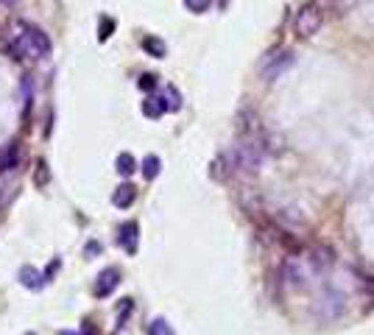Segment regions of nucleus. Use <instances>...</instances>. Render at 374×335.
Segmentation results:
<instances>
[{
    "label": "nucleus",
    "instance_id": "20e7f679",
    "mask_svg": "<svg viewBox=\"0 0 374 335\" xmlns=\"http://www.w3.org/2000/svg\"><path fill=\"white\" fill-rule=\"evenodd\" d=\"M118 285H120V268L109 265V268H104V271L98 274L95 296H98V299H106V296H112V291H115Z\"/></svg>",
    "mask_w": 374,
    "mask_h": 335
},
{
    "label": "nucleus",
    "instance_id": "0eeeda50",
    "mask_svg": "<svg viewBox=\"0 0 374 335\" xmlns=\"http://www.w3.org/2000/svg\"><path fill=\"white\" fill-rule=\"evenodd\" d=\"M45 283H48V280H45V274H39L34 265H23V268H20V285H23V288H28V291H39Z\"/></svg>",
    "mask_w": 374,
    "mask_h": 335
},
{
    "label": "nucleus",
    "instance_id": "39448f33",
    "mask_svg": "<svg viewBox=\"0 0 374 335\" xmlns=\"http://www.w3.org/2000/svg\"><path fill=\"white\" fill-rule=\"evenodd\" d=\"M137 238H140V227L134 221H126L120 227V232H118V246H123L129 254H134L137 251Z\"/></svg>",
    "mask_w": 374,
    "mask_h": 335
},
{
    "label": "nucleus",
    "instance_id": "1a4fd4ad",
    "mask_svg": "<svg viewBox=\"0 0 374 335\" xmlns=\"http://www.w3.org/2000/svg\"><path fill=\"white\" fill-rule=\"evenodd\" d=\"M142 48L151 53L154 59H165L168 56V45L162 39H157V37H142Z\"/></svg>",
    "mask_w": 374,
    "mask_h": 335
},
{
    "label": "nucleus",
    "instance_id": "412c9836",
    "mask_svg": "<svg viewBox=\"0 0 374 335\" xmlns=\"http://www.w3.org/2000/svg\"><path fill=\"white\" fill-rule=\"evenodd\" d=\"M59 335H84V332H76V329H62Z\"/></svg>",
    "mask_w": 374,
    "mask_h": 335
},
{
    "label": "nucleus",
    "instance_id": "ddd939ff",
    "mask_svg": "<svg viewBox=\"0 0 374 335\" xmlns=\"http://www.w3.org/2000/svg\"><path fill=\"white\" fill-rule=\"evenodd\" d=\"M148 335H176V332H174L168 318H154L151 324H148Z\"/></svg>",
    "mask_w": 374,
    "mask_h": 335
},
{
    "label": "nucleus",
    "instance_id": "f03ea898",
    "mask_svg": "<svg viewBox=\"0 0 374 335\" xmlns=\"http://www.w3.org/2000/svg\"><path fill=\"white\" fill-rule=\"evenodd\" d=\"M321 26H324V15H321V9L316 3H305L302 9L296 12V17H293V34L299 39L316 37L321 31Z\"/></svg>",
    "mask_w": 374,
    "mask_h": 335
},
{
    "label": "nucleus",
    "instance_id": "a211bd4d",
    "mask_svg": "<svg viewBox=\"0 0 374 335\" xmlns=\"http://www.w3.org/2000/svg\"><path fill=\"white\" fill-rule=\"evenodd\" d=\"M56 268H59V260H56V262H50V265H48V271H45V280H50V277H53V274H56Z\"/></svg>",
    "mask_w": 374,
    "mask_h": 335
},
{
    "label": "nucleus",
    "instance_id": "7ed1b4c3",
    "mask_svg": "<svg viewBox=\"0 0 374 335\" xmlns=\"http://www.w3.org/2000/svg\"><path fill=\"white\" fill-rule=\"evenodd\" d=\"M290 64H293V53H290L288 48H277V50H271V53L263 59L260 76H263L265 82H277Z\"/></svg>",
    "mask_w": 374,
    "mask_h": 335
},
{
    "label": "nucleus",
    "instance_id": "4468645a",
    "mask_svg": "<svg viewBox=\"0 0 374 335\" xmlns=\"http://www.w3.org/2000/svg\"><path fill=\"white\" fill-rule=\"evenodd\" d=\"M165 106H168V112H179V106H182V98H179V90L176 87H165Z\"/></svg>",
    "mask_w": 374,
    "mask_h": 335
},
{
    "label": "nucleus",
    "instance_id": "9b49d317",
    "mask_svg": "<svg viewBox=\"0 0 374 335\" xmlns=\"http://www.w3.org/2000/svg\"><path fill=\"white\" fill-rule=\"evenodd\" d=\"M17 160H20L17 146L3 149V151H0V171H12V168H17Z\"/></svg>",
    "mask_w": 374,
    "mask_h": 335
},
{
    "label": "nucleus",
    "instance_id": "f8f14e48",
    "mask_svg": "<svg viewBox=\"0 0 374 335\" xmlns=\"http://www.w3.org/2000/svg\"><path fill=\"white\" fill-rule=\"evenodd\" d=\"M160 168H162V162H160V157H154V154H148V157L142 160V176H145V179H157V176H160Z\"/></svg>",
    "mask_w": 374,
    "mask_h": 335
},
{
    "label": "nucleus",
    "instance_id": "dca6fc26",
    "mask_svg": "<svg viewBox=\"0 0 374 335\" xmlns=\"http://www.w3.org/2000/svg\"><path fill=\"white\" fill-rule=\"evenodd\" d=\"M137 87H140V90H145V93L157 90V76H154V73H142V76H140V82H137Z\"/></svg>",
    "mask_w": 374,
    "mask_h": 335
},
{
    "label": "nucleus",
    "instance_id": "aec40b11",
    "mask_svg": "<svg viewBox=\"0 0 374 335\" xmlns=\"http://www.w3.org/2000/svg\"><path fill=\"white\" fill-rule=\"evenodd\" d=\"M366 291L374 296V277H368V280H366Z\"/></svg>",
    "mask_w": 374,
    "mask_h": 335
},
{
    "label": "nucleus",
    "instance_id": "2eb2a0df",
    "mask_svg": "<svg viewBox=\"0 0 374 335\" xmlns=\"http://www.w3.org/2000/svg\"><path fill=\"white\" fill-rule=\"evenodd\" d=\"M185 9L193 15H204L212 9V0H185Z\"/></svg>",
    "mask_w": 374,
    "mask_h": 335
},
{
    "label": "nucleus",
    "instance_id": "6ab92c4d",
    "mask_svg": "<svg viewBox=\"0 0 374 335\" xmlns=\"http://www.w3.org/2000/svg\"><path fill=\"white\" fill-rule=\"evenodd\" d=\"M109 31H112V20H104V31H101V39H106V37H109Z\"/></svg>",
    "mask_w": 374,
    "mask_h": 335
},
{
    "label": "nucleus",
    "instance_id": "6e6552de",
    "mask_svg": "<svg viewBox=\"0 0 374 335\" xmlns=\"http://www.w3.org/2000/svg\"><path fill=\"white\" fill-rule=\"evenodd\" d=\"M165 112H168V106H165V98L148 95V98L142 101V115H145V117H160V115H165Z\"/></svg>",
    "mask_w": 374,
    "mask_h": 335
},
{
    "label": "nucleus",
    "instance_id": "423d86ee",
    "mask_svg": "<svg viewBox=\"0 0 374 335\" xmlns=\"http://www.w3.org/2000/svg\"><path fill=\"white\" fill-rule=\"evenodd\" d=\"M134 198H137V187L129 184V182H123V184H118V190L112 193V204L120 207V210H126V207L134 204Z\"/></svg>",
    "mask_w": 374,
    "mask_h": 335
},
{
    "label": "nucleus",
    "instance_id": "4be33fe9",
    "mask_svg": "<svg viewBox=\"0 0 374 335\" xmlns=\"http://www.w3.org/2000/svg\"><path fill=\"white\" fill-rule=\"evenodd\" d=\"M17 0H0V6H15Z\"/></svg>",
    "mask_w": 374,
    "mask_h": 335
},
{
    "label": "nucleus",
    "instance_id": "5701e85b",
    "mask_svg": "<svg viewBox=\"0 0 374 335\" xmlns=\"http://www.w3.org/2000/svg\"><path fill=\"white\" fill-rule=\"evenodd\" d=\"M338 3H344V0H338Z\"/></svg>",
    "mask_w": 374,
    "mask_h": 335
},
{
    "label": "nucleus",
    "instance_id": "f3484780",
    "mask_svg": "<svg viewBox=\"0 0 374 335\" xmlns=\"http://www.w3.org/2000/svg\"><path fill=\"white\" fill-rule=\"evenodd\" d=\"M87 254H101V243H87Z\"/></svg>",
    "mask_w": 374,
    "mask_h": 335
},
{
    "label": "nucleus",
    "instance_id": "f257e3e1",
    "mask_svg": "<svg viewBox=\"0 0 374 335\" xmlns=\"http://www.w3.org/2000/svg\"><path fill=\"white\" fill-rule=\"evenodd\" d=\"M9 50L17 59H42L50 53V39L31 23H15L9 31Z\"/></svg>",
    "mask_w": 374,
    "mask_h": 335
},
{
    "label": "nucleus",
    "instance_id": "9d476101",
    "mask_svg": "<svg viewBox=\"0 0 374 335\" xmlns=\"http://www.w3.org/2000/svg\"><path fill=\"white\" fill-rule=\"evenodd\" d=\"M115 171H118L120 176H131V173L137 171V160L123 151V154H118V160H115Z\"/></svg>",
    "mask_w": 374,
    "mask_h": 335
}]
</instances>
